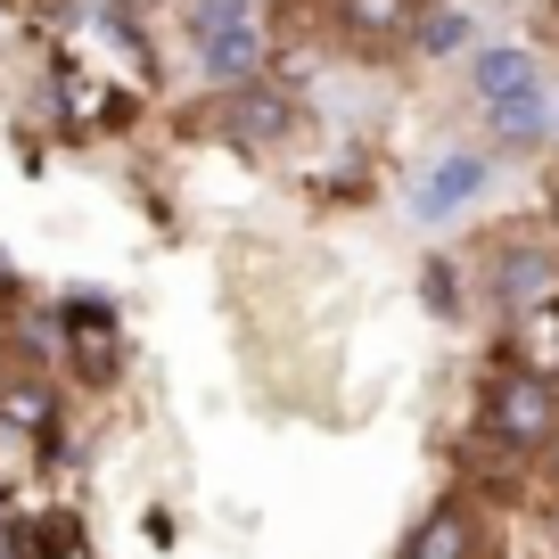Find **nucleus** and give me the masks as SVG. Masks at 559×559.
<instances>
[{
	"mask_svg": "<svg viewBox=\"0 0 559 559\" xmlns=\"http://www.w3.org/2000/svg\"><path fill=\"white\" fill-rule=\"evenodd\" d=\"M486 140L502 157H535L551 140V99H526V107H486Z\"/></svg>",
	"mask_w": 559,
	"mask_h": 559,
	"instance_id": "1a4fd4ad",
	"label": "nucleus"
},
{
	"mask_svg": "<svg viewBox=\"0 0 559 559\" xmlns=\"http://www.w3.org/2000/svg\"><path fill=\"white\" fill-rule=\"evenodd\" d=\"M403 559H477V519L461 502H437L428 519L412 526V543H403Z\"/></svg>",
	"mask_w": 559,
	"mask_h": 559,
	"instance_id": "0eeeda50",
	"label": "nucleus"
},
{
	"mask_svg": "<svg viewBox=\"0 0 559 559\" xmlns=\"http://www.w3.org/2000/svg\"><path fill=\"white\" fill-rule=\"evenodd\" d=\"M461 41H469V17H461V9H437V17L412 25V50H419V58H453Z\"/></svg>",
	"mask_w": 559,
	"mask_h": 559,
	"instance_id": "9d476101",
	"label": "nucleus"
},
{
	"mask_svg": "<svg viewBox=\"0 0 559 559\" xmlns=\"http://www.w3.org/2000/svg\"><path fill=\"white\" fill-rule=\"evenodd\" d=\"M181 34L206 83H247L263 67V34H255V0H181Z\"/></svg>",
	"mask_w": 559,
	"mask_h": 559,
	"instance_id": "f03ea898",
	"label": "nucleus"
},
{
	"mask_svg": "<svg viewBox=\"0 0 559 559\" xmlns=\"http://www.w3.org/2000/svg\"><path fill=\"white\" fill-rule=\"evenodd\" d=\"M551 280H559V255L535 239H502L486 263V288L502 313H535V305H551Z\"/></svg>",
	"mask_w": 559,
	"mask_h": 559,
	"instance_id": "39448f33",
	"label": "nucleus"
},
{
	"mask_svg": "<svg viewBox=\"0 0 559 559\" xmlns=\"http://www.w3.org/2000/svg\"><path fill=\"white\" fill-rule=\"evenodd\" d=\"M486 190H493V148H453V157L412 174V214L419 223H453V214H469Z\"/></svg>",
	"mask_w": 559,
	"mask_h": 559,
	"instance_id": "7ed1b4c3",
	"label": "nucleus"
},
{
	"mask_svg": "<svg viewBox=\"0 0 559 559\" xmlns=\"http://www.w3.org/2000/svg\"><path fill=\"white\" fill-rule=\"evenodd\" d=\"M419 25V0H330V34L346 41L354 58H386L403 50Z\"/></svg>",
	"mask_w": 559,
	"mask_h": 559,
	"instance_id": "20e7f679",
	"label": "nucleus"
},
{
	"mask_svg": "<svg viewBox=\"0 0 559 559\" xmlns=\"http://www.w3.org/2000/svg\"><path fill=\"white\" fill-rule=\"evenodd\" d=\"M469 91H477V107H526V99H551V91H543V58L526 50V41H486V50L469 58Z\"/></svg>",
	"mask_w": 559,
	"mask_h": 559,
	"instance_id": "423d86ee",
	"label": "nucleus"
},
{
	"mask_svg": "<svg viewBox=\"0 0 559 559\" xmlns=\"http://www.w3.org/2000/svg\"><path fill=\"white\" fill-rule=\"evenodd\" d=\"M551 453H559V437H551Z\"/></svg>",
	"mask_w": 559,
	"mask_h": 559,
	"instance_id": "f8f14e48",
	"label": "nucleus"
},
{
	"mask_svg": "<svg viewBox=\"0 0 559 559\" xmlns=\"http://www.w3.org/2000/svg\"><path fill=\"white\" fill-rule=\"evenodd\" d=\"M477 428H486V444H502V453H543V444L559 437V386L543 379L535 362H502L486 379Z\"/></svg>",
	"mask_w": 559,
	"mask_h": 559,
	"instance_id": "f257e3e1",
	"label": "nucleus"
},
{
	"mask_svg": "<svg viewBox=\"0 0 559 559\" xmlns=\"http://www.w3.org/2000/svg\"><path fill=\"white\" fill-rule=\"evenodd\" d=\"M230 140H280L288 132V99H280V91H263L255 74H247V83H230Z\"/></svg>",
	"mask_w": 559,
	"mask_h": 559,
	"instance_id": "6e6552de",
	"label": "nucleus"
},
{
	"mask_svg": "<svg viewBox=\"0 0 559 559\" xmlns=\"http://www.w3.org/2000/svg\"><path fill=\"white\" fill-rule=\"evenodd\" d=\"M419 297H428V313H437V321L461 313V288H453V272H444V263H428V272H419Z\"/></svg>",
	"mask_w": 559,
	"mask_h": 559,
	"instance_id": "9b49d317",
	"label": "nucleus"
}]
</instances>
